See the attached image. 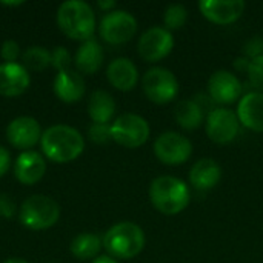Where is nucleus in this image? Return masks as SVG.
I'll list each match as a JSON object with an SVG mask.
<instances>
[{"label":"nucleus","instance_id":"6","mask_svg":"<svg viewBox=\"0 0 263 263\" xmlns=\"http://www.w3.org/2000/svg\"><path fill=\"white\" fill-rule=\"evenodd\" d=\"M142 88L145 96L157 103L165 105L173 102L179 94V80L173 71L163 66L149 68L142 77Z\"/></svg>","mask_w":263,"mask_h":263},{"label":"nucleus","instance_id":"33","mask_svg":"<svg viewBox=\"0 0 263 263\" xmlns=\"http://www.w3.org/2000/svg\"><path fill=\"white\" fill-rule=\"evenodd\" d=\"M9 166H11V154L5 146L0 145V179L8 173Z\"/></svg>","mask_w":263,"mask_h":263},{"label":"nucleus","instance_id":"8","mask_svg":"<svg viewBox=\"0 0 263 263\" xmlns=\"http://www.w3.org/2000/svg\"><path fill=\"white\" fill-rule=\"evenodd\" d=\"M100 37L109 45H122L129 42L137 32L136 17L125 9H112L103 15L99 25Z\"/></svg>","mask_w":263,"mask_h":263},{"label":"nucleus","instance_id":"34","mask_svg":"<svg viewBox=\"0 0 263 263\" xmlns=\"http://www.w3.org/2000/svg\"><path fill=\"white\" fill-rule=\"evenodd\" d=\"M250 59H247V57H242V59H236V62H234V66L237 68V69H240V71H247L248 72V66H250Z\"/></svg>","mask_w":263,"mask_h":263},{"label":"nucleus","instance_id":"23","mask_svg":"<svg viewBox=\"0 0 263 263\" xmlns=\"http://www.w3.org/2000/svg\"><path fill=\"white\" fill-rule=\"evenodd\" d=\"M174 119L186 131L197 129L203 122V108L197 100L183 99L174 108Z\"/></svg>","mask_w":263,"mask_h":263},{"label":"nucleus","instance_id":"28","mask_svg":"<svg viewBox=\"0 0 263 263\" xmlns=\"http://www.w3.org/2000/svg\"><path fill=\"white\" fill-rule=\"evenodd\" d=\"M248 79L251 85L259 89V92H263V55L253 59L248 66Z\"/></svg>","mask_w":263,"mask_h":263},{"label":"nucleus","instance_id":"16","mask_svg":"<svg viewBox=\"0 0 263 263\" xmlns=\"http://www.w3.org/2000/svg\"><path fill=\"white\" fill-rule=\"evenodd\" d=\"M31 83L28 69L18 63L0 65V96L17 97L23 94Z\"/></svg>","mask_w":263,"mask_h":263},{"label":"nucleus","instance_id":"26","mask_svg":"<svg viewBox=\"0 0 263 263\" xmlns=\"http://www.w3.org/2000/svg\"><path fill=\"white\" fill-rule=\"evenodd\" d=\"M188 20V9L182 3H171L163 12V23L168 31L180 29Z\"/></svg>","mask_w":263,"mask_h":263},{"label":"nucleus","instance_id":"15","mask_svg":"<svg viewBox=\"0 0 263 263\" xmlns=\"http://www.w3.org/2000/svg\"><path fill=\"white\" fill-rule=\"evenodd\" d=\"M236 114L240 125L254 133H263V92L253 91L242 96Z\"/></svg>","mask_w":263,"mask_h":263},{"label":"nucleus","instance_id":"11","mask_svg":"<svg viewBox=\"0 0 263 263\" xmlns=\"http://www.w3.org/2000/svg\"><path fill=\"white\" fill-rule=\"evenodd\" d=\"M174 48V35L165 26H153L146 29L137 43L139 55L146 62H159L170 55Z\"/></svg>","mask_w":263,"mask_h":263},{"label":"nucleus","instance_id":"22","mask_svg":"<svg viewBox=\"0 0 263 263\" xmlns=\"http://www.w3.org/2000/svg\"><path fill=\"white\" fill-rule=\"evenodd\" d=\"M88 114L94 123H108L116 114L114 97L103 89H97L89 96Z\"/></svg>","mask_w":263,"mask_h":263},{"label":"nucleus","instance_id":"27","mask_svg":"<svg viewBox=\"0 0 263 263\" xmlns=\"http://www.w3.org/2000/svg\"><path fill=\"white\" fill-rule=\"evenodd\" d=\"M88 137L97 145L108 143L111 139V125L108 123H92L88 128Z\"/></svg>","mask_w":263,"mask_h":263},{"label":"nucleus","instance_id":"25","mask_svg":"<svg viewBox=\"0 0 263 263\" xmlns=\"http://www.w3.org/2000/svg\"><path fill=\"white\" fill-rule=\"evenodd\" d=\"M51 65V52L43 46H31L23 52V66L31 71H43Z\"/></svg>","mask_w":263,"mask_h":263},{"label":"nucleus","instance_id":"4","mask_svg":"<svg viewBox=\"0 0 263 263\" xmlns=\"http://www.w3.org/2000/svg\"><path fill=\"white\" fill-rule=\"evenodd\" d=\"M103 247L111 257L128 260L142 253L145 247V233L134 222H120L105 233Z\"/></svg>","mask_w":263,"mask_h":263},{"label":"nucleus","instance_id":"18","mask_svg":"<svg viewBox=\"0 0 263 263\" xmlns=\"http://www.w3.org/2000/svg\"><path fill=\"white\" fill-rule=\"evenodd\" d=\"M106 77L116 89L131 91L139 82V71L131 59L117 57L108 65Z\"/></svg>","mask_w":263,"mask_h":263},{"label":"nucleus","instance_id":"35","mask_svg":"<svg viewBox=\"0 0 263 263\" xmlns=\"http://www.w3.org/2000/svg\"><path fill=\"white\" fill-rule=\"evenodd\" d=\"M97 6L100 8V9H103V11H112V8H116V2L114 0H99L97 2Z\"/></svg>","mask_w":263,"mask_h":263},{"label":"nucleus","instance_id":"24","mask_svg":"<svg viewBox=\"0 0 263 263\" xmlns=\"http://www.w3.org/2000/svg\"><path fill=\"white\" fill-rule=\"evenodd\" d=\"M103 240L94 233H80L71 242V253L79 260H89L96 259Z\"/></svg>","mask_w":263,"mask_h":263},{"label":"nucleus","instance_id":"12","mask_svg":"<svg viewBox=\"0 0 263 263\" xmlns=\"http://www.w3.org/2000/svg\"><path fill=\"white\" fill-rule=\"evenodd\" d=\"M208 94L213 102L231 105L242 97V83L239 77L227 69H219L208 80Z\"/></svg>","mask_w":263,"mask_h":263},{"label":"nucleus","instance_id":"2","mask_svg":"<svg viewBox=\"0 0 263 263\" xmlns=\"http://www.w3.org/2000/svg\"><path fill=\"white\" fill-rule=\"evenodd\" d=\"M148 196L153 206L166 216H176L182 213L191 200L188 185L174 176L156 177L149 185Z\"/></svg>","mask_w":263,"mask_h":263},{"label":"nucleus","instance_id":"14","mask_svg":"<svg viewBox=\"0 0 263 263\" xmlns=\"http://www.w3.org/2000/svg\"><path fill=\"white\" fill-rule=\"evenodd\" d=\"M6 139L17 149H29L42 139V129L35 119L22 116L8 125Z\"/></svg>","mask_w":263,"mask_h":263},{"label":"nucleus","instance_id":"5","mask_svg":"<svg viewBox=\"0 0 263 263\" xmlns=\"http://www.w3.org/2000/svg\"><path fill=\"white\" fill-rule=\"evenodd\" d=\"M59 217H60L59 203L54 199L43 194H35L28 197L18 210L20 223L32 231H42L51 228L52 225L57 223Z\"/></svg>","mask_w":263,"mask_h":263},{"label":"nucleus","instance_id":"31","mask_svg":"<svg viewBox=\"0 0 263 263\" xmlns=\"http://www.w3.org/2000/svg\"><path fill=\"white\" fill-rule=\"evenodd\" d=\"M243 54L247 59L253 60V59H257L263 55V37L260 35H256L253 39H250L245 46H243Z\"/></svg>","mask_w":263,"mask_h":263},{"label":"nucleus","instance_id":"3","mask_svg":"<svg viewBox=\"0 0 263 263\" xmlns=\"http://www.w3.org/2000/svg\"><path fill=\"white\" fill-rule=\"evenodd\" d=\"M57 25L66 37L86 42L96 31V15L88 3L68 0L59 6Z\"/></svg>","mask_w":263,"mask_h":263},{"label":"nucleus","instance_id":"30","mask_svg":"<svg viewBox=\"0 0 263 263\" xmlns=\"http://www.w3.org/2000/svg\"><path fill=\"white\" fill-rule=\"evenodd\" d=\"M0 55L5 63H15L20 55V46L15 40H5L0 48Z\"/></svg>","mask_w":263,"mask_h":263},{"label":"nucleus","instance_id":"36","mask_svg":"<svg viewBox=\"0 0 263 263\" xmlns=\"http://www.w3.org/2000/svg\"><path fill=\"white\" fill-rule=\"evenodd\" d=\"M92 263H119L114 257H111V256H99V257H96Z\"/></svg>","mask_w":263,"mask_h":263},{"label":"nucleus","instance_id":"19","mask_svg":"<svg viewBox=\"0 0 263 263\" xmlns=\"http://www.w3.org/2000/svg\"><path fill=\"white\" fill-rule=\"evenodd\" d=\"M222 179L220 165L210 157L197 160L190 170V183L202 191H208L214 188Z\"/></svg>","mask_w":263,"mask_h":263},{"label":"nucleus","instance_id":"20","mask_svg":"<svg viewBox=\"0 0 263 263\" xmlns=\"http://www.w3.org/2000/svg\"><path fill=\"white\" fill-rule=\"evenodd\" d=\"M54 94L65 103H76L85 94V80L71 69L62 71L54 79Z\"/></svg>","mask_w":263,"mask_h":263},{"label":"nucleus","instance_id":"1","mask_svg":"<svg viewBox=\"0 0 263 263\" xmlns=\"http://www.w3.org/2000/svg\"><path fill=\"white\" fill-rule=\"evenodd\" d=\"M42 151L54 163H69L85 149L83 136L72 126L54 125L42 133Z\"/></svg>","mask_w":263,"mask_h":263},{"label":"nucleus","instance_id":"10","mask_svg":"<svg viewBox=\"0 0 263 263\" xmlns=\"http://www.w3.org/2000/svg\"><path fill=\"white\" fill-rule=\"evenodd\" d=\"M205 129L214 143L227 145L239 136L240 122L234 111L228 108H216L208 112Z\"/></svg>","mask_w":263,"mask_h":263},{"label":"nucleus","instance_id":"32","mask_svg":"<svg viewBox=\"0 0 263 263\" xmlns=\"http://www.w3.org/2000/svg\"><path fill=\"white\" fill-rule=\"evenodd\" d=\"M15 203L8 194H0V216L2 217H12L15 214Z\"/></svg>","mask_w":263,"mask_h":263},{"label":"nucleus","instance_id":"17","mask_svg":"<svg viewBox=\"0 0 263 263\" xmlns=\"http://www.w3.org/2000/svg\"><path fill=\"white\" fill-rule=\"evenodd\" d=\"M46 171V162L37 151H23L14 165L15 179L23 185L37 183Z\"/></svg>","mask_w":263,"mask_h":263},{"label":"nucleus","instance_id":"21","mask_svg":"<svg viewBox=\"0 0 263 263\" xmlns=\"http://www.w3.org/2000/svg\"><path fill=\"white\" fill-rule=\"evenodd\" d=\"M103 59H105V54H103L102 45L99 42L89 39L79 46V49L74 55V63L80 72L94 74L96 71L100 69Z\"/></svg>","mask_w":263,"mask_h":263},{"label":"nucleus","instance_id":"29","mask_svg":"<svg viewBox=\"0 0 263 263\" xmlns=\"http://www.w3.org/2000/svg\"><path fill=\"white\" fill-rule=\"evenodd\" d=\"M51 65L59 71H68L69 65H71V54L68 52L66 48L63 46H57L54 48V51L51 52Z\"/></svg>","mask_w":263,"mask_h":263},{"label":"nucleus","instance_id":"9","mask_svg":"<svg viewBox=\"0 0 263 263\" xmlns=\"http://www.w3.org/2000/svg\"><path fill=\"white\" fill-rule=\"evenodd\" d=\"M154 154L156 157L170 166H177L185 163L193 154L191 140L176 131H166L157 136L154 140Z\"/></svg>","mask_w":263,"mask_h":263},{"label":"nucleus","instance_id":"13","mask_svg":"<svg viewBox=\"0 0 263 263\" xmlns=\"http://www.w3.org/2000/svg\"><path fill=\"white\" fill-rule=\"evenodd\" d=\"M243 0H200L199 9L216 25H230L240 18L245 11Z\"/></svg>","mask_w":263,"mask_h":263},{"label":"nucleus","instance_id":"37","mask_svg":"<svg viewBox=\"0 0 263 263\" xmlns=\"http://www.w3.org/2000/svg\"><path fill=\"white\" fill-rule=\"evenodd\" d=\"M3 263H29V262H26V260H23V259H17V257H14V259H6Z\"/></svg>","mask_w":263,"mask_h":263},{"label":"nucleus","instance_id":"7","mask_svg":"<svg viewBox=\"0 0 263 263\" xmlns=\"http://www.w3.org/2000/svg\"><path fill=\"white\" fill-rule=\"evenodd\" d=\"M149 123L139 114L126 112L111 123V139L125 148H139L149 139Z\"/></svg>","mask_w":263,"mask_h":263}]
</instances>
